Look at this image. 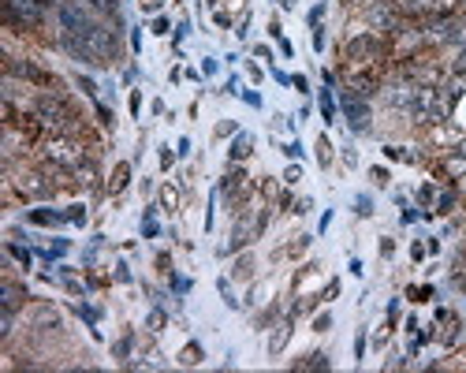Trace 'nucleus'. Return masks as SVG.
Instances as JSON below:
<instances>
[{"mask_svg": "<svg viewBox=\"0 0 466 373\" xmlns=\"http://www.w3.org/2000/svg\"><path fill=\"white\" fill-rule=\"evenodd\" d=\"M295 369H328V354H321V351H313L306 362H298Z\"/></svg>", "mask_w": 466, "mask_h": 373, "instance_id": "f3484780", "label": "nucleus"}, {"mask_svg": "<svg viewBox=\"0 0 466 373\" xmlns=\"http://www.w3.org/2000/svg\"><path fill=\"white\" fill-rule=\"evenodd\" d=\"M231 131H235V123H231V120H224V123H216V135H231Z\"/></svg>", "mask_w": 466, "mask_h": 373, "instance_id": "c756f323", "label": "nucleus"}, {"mask_svg": "<svg viewBox=\"0 0 466 373\" xmlns=\"http://www.w3.org/2000/svg\"><path fill=\"white\" fill-rule=\"evenodd\" d=\"M306 247H310V235H298V239L291 242V254H303Z\"/></svg>", "mask_w": 466, "mask_h": 373, "instance_id": "bb28decb", "label": "nucleus"}, {"mask_svg": "<svg viewBox=\"0 0 466 373\" xmlns=\"http://www.w3.org/2000/svg\"><path fill=\"white\" fill-rule=\"evenodd\" d=\"M243 187H246V175H243V172H231L228 180H224V194H228V198H235Z\"/></svg>", "mask_w": 466, "mask_h": 373, "instance_id": "4468645a", "label": "nucleus"}, {"mask_svg": "<svg viewBox=\"0 0 466 373\" xmlns=\"http://www.w3.org/2000/svg\"><path fill=\"white\" fill-rule=\"evenodd\" d=\"M75 38H78L82 45H86V48H90L97 63H108V60L116 56V38H112V30H105V26L90 23L86 30H78Z\"/></svg>", "mask_w": 466, "mask_h": 373, "instance_id": "f257e3e1", "label": "nucleus"}, {"mask_svg": "<svg viewBox=\"0 0 466 373\" xmlns=\"http://www.w3.org/2000/svg\"><path fill=\"white\" fill-rule=\"evenodd\" d=\"M49 157H53V160H78L71 142H49Z\"/></svg>", "mask_w": 466, "mask_h": 373, "instance_id": "9d476101", "label": "nucleus"}, {"mask_svg": "<svg viewBox=\"0 0 466 373\" xmlns=\"http://www.w3.org/2000/svg\"><path fill=\"white\" fill-rule=\"evenodd\" d=\"M444 11V8H452V0H418V11Z\"/></svg>", "mask_w": 466, "mask_h": 373, "instance_id": "4be33fe9", "label": "nucleus"}, {"mask_svg": "<svg viewBox=\"0 0 466 373\" xmlns=\"http://www.w3.org/2000/svg\"><path fill=\"white\" fill-rule=\"evenodd\" d=\"M365 19H370V26L388 30V34H395V30H399V15H395V8H388V4H373Z\"/></svg>", "mask_w": 466, "mask_h": 373, "instance_id": "39448f33", "label": "nucleus"}, {"mask_svg": "<svg viewBox=\"0 0 466 373\" xmlns=\"http://www.w3.org/2000/svg\"><path fill=\"white\" fill-rule=\"evenodd\" d=\"M362 354H365V336L355 339V359H362Z\"/></svg>", "mask_w": 466, "mask_h": 373, "instance_id": "2f4dec72", "label": "nucleus"}, {"mask_svg": "<svg viewBox=\"0 0 466 373\" xmlns=\"http://www.w3.org/2000/svg\"><path fill=\"white\" fill-rule=\"evenodd\" d=\"M127 180H131V168H127V165H116L112 183H108V187H112V190H123V187H127Z\"/></svg>", "mask_w": 466, "mask_h": 373, "instance_id": "a211bd4d", "label": "nucleus"}, {"mask_svg": "<svg viewBox=\"0 0 466 373\" xmlns=\"http://www.w3.org/2000/svg\"><path fill=\"white\" fill-rule=\"evenodd\" d=\"M243 242H246V228H243V224H235V232H231V242H228L224 250H235V247H243Z\"/></svg>", "mask_w": 466, "mask_h": 373, "instance_id": "5701e85b", "label": "nucleus"}, {"mask_svg": "<svg viewBox=\"0 0 466 373\" xmlns=\"http://www.w3.org/2000/svg\"><path fill=\"white\" fill-rule=\"evenodd\" d=\"M161 205L168 209V213H176V209H179V187L176 183H164L161 187Z\"/></svg>", "mask_w": 466, "mask_h": 373, "instance_id": "f8f14e48", "label": "nucleus"}, {"mask_svg": "<svg viewBox=\"0 0 466 373\" xmlns=\"http://www.w3.org/2000/svg\"><path fill=\"white\" fill-rule=\"evenodd\" d=\"M90 4L97 11H105V15H116V0H90Z\"/></svg>", "mask_w": 466, "mask_h": 373, "instance_id": "393cba45", "label": "nucleus"}, {"mask_svg": "<svg viewBox=\"0 0 466 373\" xmlns=\"http://www.w3.org/2000/svg\"><path fill=\"white\" fill-rule=\"evenodd\" d=\"M377 53H380V45L370 34H362V38H355L351 45H347V56L351 60H365V56H377Z\"/></svg>", "mask_w": 466, "mask_h": 373, "instance_id": "423d86ee", "label": "nucleus"}, {"mask_svg": "<svg viewBox=\"0 0 466 373\" xmlns=\"http://www.w3.org/2000/svg\"><path fill=\"white\" fill-rule=\"evenodd\" d=\"M0 302H4V310H19V302H23V287L19 284H11V280H4L0 284Z\"/></svg>", "mask_w": 466, "mask_h": 373, "instance_id": "6e6552de", "label": "nucleus"}, {"mask_svg": "<svg viewBox=\"0 0 466 373\" xmlns=\"http://www.w3.org/2000/svg\"><path fill=\"white\" fill-rule=\"evenodd\" d=\"M355 213H362V217L373 213V198H370V194H358V198H355Z\"/></svg>", "mask_w": 466, "mask_h": 373, "instance_id": "412c9836", "label": "nucleus"}, {"mask_svg": "<svg viewBox=\"0 0 466 373\" xmlns=\"http://www.w3.org/2000/svg\"><path fill=\"white\" fill-rule=\"evenodd\" d=\"M321 112H325V120L332 123V97H328V93L321 97Z\"/></svg>", "mask_w": 466, "mask_h": 373, "instance_id": "cd10ccee", "label": "nucleus"}, {"mask_svg": "<svg viewBox=\"0 0 466 373\" xmlns=\"http://www.w3.org/2000/svg\"><path fill=\"white\" fill-rule=\"evenodd\" d=\"M26 194H49V183H41V175H23V183H19Z\"/></svg>", "mask_w": 466, "mask_h": 373, "instance_id": "dca6fc26", "label": "nucleus"}, {"mask_svg": "<svg viewBox=\"0 0 466 373\" xmlns=\"http://www.w3.org/2000/svg\"><path fill=\"white\" fill-rule=\"evenodd\" d=\"M38 4H53V0H38Z\"/></svg>", "mask_w": 466, "mask_h": 373, "instance_id": "c9c22d12", "label": "nucleus"}, {"mask_svg": "<svg viewBox=\"0 0 466 373\" xmlns=\"http://www.w3.org/2000/svg\"><path fill=\"white\" fill-rule=\"evenodd\" d=\"M250 145H254L250 135H235V142H231V160H243L246 153H250Z\"/></svg>", "mask_w": 466, "mask_h": 373, "instance_id": "ddd939ff", "label": "nucleus"}, {"mask_svg": "<svg viewBox=\"0 0 466 373\" xmlns=\"http://www.w3.org/2000/svg\"><path fill=\"white\" fill-rule=\"evenodd\" d=\"M284 180H288V183H298V180H303V168H295V165H291V168H288V175H284Z\"/></svg>", "mask_w": 466, "mask_h": 373, "instance_id": "c85d7f7f", "label": "nucleus"}, {"mask_svg": "<svg viewBox=\"0 0 466 373\" xmlns=\"http://www.w3.org/2000/svg\"><path fill=\"white\" fill-rule=\"evenodd\" d=\"M318 165H321V168L332 165V145H328V138H318Z\"/></svg>", "mask_w": 466, "mask_h": 373, "instance_id": "6ab92c4d", "label": "nucleus"}, {"mask_svg": "<svg viewBox=\"0 0 466 373\" xmlns=\"http://www.w3.org/2000/svg\"><path fill=\"white\" fill-rule=\"evenodd\" d=\"M332 329V314H321L318 321H313V332H328Z\"/></svg>", "mask_w": 466, "mask_h": 373, "instance_id": "a878e982", "label": "nucleus"}, {"mask_svg": "<svg viewBox=\"0 0 466 373\" xmlns=\"http://www.w3.org/2000/svg\"><path fill=\"white\" fill-rule=\"evenodd\" d=\"M30 220H34V224H56L60 217H56V213H45V209H34V213H30Z\"/></svg>", "mask_w": 466, "mask_h": 373, "instance_id": "b1692460", "label": "nucleus"}, {"mask_svg": "<svg viewBox=\"0 0 466 373\" xmlns=\"http://www.w3.org/2000/svg\"><path fill=\"white\" fill-rule=\"evenodd\" d=\"M343 160H347V165H351V168H355V165H358V153H355V150H351V145H347V150H343Z\"/></svg>", "mask_w": 466, "mask_h": 373, "instance_id": "7c9ffc66", "label": "nucleus"}, {"mask_svg": "<svg viewBox=\"0 0 466 373\" xmlns=\"http://www.w3.org/2000/svg\"><path fill=\"white\" fill-rule=\"evenodd\" d=\"M30 321H34V325H41V329H60V314L49 310V306H38V310L30 314Z\"/></svg>", "mask_w": 466, "mask_h": 373, "instance_id": "1a4fd4ad", "label": "nucleus"}, {"mask_svg": "<svg viewBox=\"0 0 466 373\" xmlns=\"http://www.w3.org/2000/svg\"><path fill=\"white\" fill-rule=\"evenodd\" d=\"M288 339H291V317L280 321V325L273 329V336H269V354H273V359H276V354L288 347Z\"/></svg>", "mask_w": 466, "mask_h": 373, "instance_id": "0eeeda50", "label": "nucleus"}, {"mask_svg": "<svg viewBox=\"0 0 466 373\" xmlns=\"http://www.w3.org/2000/svg\"><path fill=\"white\" fill-rule=\"evenodd\" d=\"M284 153H288V157H298V153H303V145L291 142V145H284Z\"/></svg>", "mask_w": 466, "mask_h": 373, "instance_id": "72a5a7b5", "label": "nucleus"}, {"mask_svg": "<svg viewBox=\"0 0 466 373\" xmlns=\"http://www.w3.org/2000/svg\"><path fill=\"white\" fill-rule=\"evenodd\" d=\"M142 232H146V235H157V224H153V217H146V224H142Z\"/></svg>", "mask_w": 466, "mask_h": 373, "instance_id": "473e14b6", "label": "nucleus"}, {"mask_svg": "<svg viewBox=\"0 0 466 373\" xmlns=\"http://www.w3.org/2000/svg\"><path fill=\"white\" fill-rule=\"evenodd\" d=\"M146 329H149V332H161V329H164V310H149Z\"/></svg>", "mask_w": 466, "mask_h": 373, "instance_id": "aec40b11", "label": "nucleus"}, {"mask_svg": "<svg viewBox=\"0 0 466 373\" xmlns=\"http://www.w3.org/2000/svg\"><path fill=\"white\" fill-rule=\"evenodd\" d=\"M231 277L235 280H250L254 277V254H243L235 265H231Z\"/></svg>", "mask_w": 466, "mask_h": 373, "instance_id": "9b49d317", "label": "nucleus"}, {"mask_svg": "<svg viewBox=\"0 0 466 373\" xmlns=\"http://www.w3.org/2000/svg\"><path fill=\"white\" fill-rule=\"evenodd\" d=\"M4 8H8V23H15V26H30L41 19L38 0H4Z\"/></svg>", "mask_w": 466, "mask_h": 373, "instance_id": "7ed1b4c3", "label": "nucleus"}, {"mask_svg": "<svg viewBox=\"0 0 466 373\" xmlns=\"http://www.w3.org/2000/svg\"><path fill=\"white\" fill-rule=\"evenodd\" d=\"M343 112H347V123H351V131H370V127H373L370 105H362L355 93H347V97H343Z\"/></svg>", "mask_w": 466, "mask_h": 373, "instance_id": "20e7f679", "label": "nucleus"}, {"mask_svg": "<svg viewBox=\"0 0 466 373\" xmlns=\"http://www.w3.org/2000/svg\"><path fill=\"white\" fill-rule=\"evenodd\" d=\"M179 362H183V366H198V362H202V347H198V344H187V347L179 351Z\"/></svg>", "mask_w": 466, "mask_h": 373, "instance_id": "2eb2a0df", "label": "nucleus"}, {"mask_svg": "<svg viewBox=\"0 0 466 373\" xmlns=\"http://www.w3.org/2000/svg\"><path fill=\"white\" fill-rule=\"evenodd\" d=\"M60 26L68 30V34H78V30H86L93 19H90V8L82 4V0H60Z\"/></svg>", "mask_w": 466, "mask_h": 373, "instance_id": "f03ea898", "label": "nucleus"}, {"mask_svg": "<svg viewBox=\"0 0 466 373\" xmlns=\"http://www.w3.org/2000/svg\"><path fill=\"white\" fill-rule=\"evenodd\" d=\"M392 250H395V247H392V239H380V254L392 257Z\"/></svg>", "mask_w": 466, "mask_h": 373, "instance_id": "f704fd0d", "label": "nucleus"}]
</instances>
